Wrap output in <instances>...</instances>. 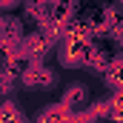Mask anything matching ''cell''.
<instances>
[{
    "label": "cell",
    "instance_id": "obj_1",
    "mask_svg": "<svg viewBox=\"0 0 123 123\" xmlns=\"http://www.w3.org/2000/svg\"><path fill=\"white\" fill-rule=\"evenodd\" d=\"M86 100H89V92H86V86H80V83H72L66 94H63V106L69 109V112H74V109H80V106H86Z\"/></svg>",
    "mask_w": 123,
    "mask_h": 123
}]
</instances>
